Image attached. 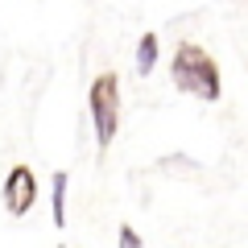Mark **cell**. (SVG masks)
<instances>
[{
    "label": "cell",
    "mask_w": 248,
    "mask_h": 248,
    "mask_svg": "<svg viewBox=\"0 0 248 248\" xmlns=\"http://www.w3.org/2000/svg\"><path fill=\"white\" fill-rule=\"evenodd\" d=\"M170 79H174L178 91H186V95H195V99H207V104H215V99L223 95V83H219V66H215V58L203 50V46H195V42H182V46L174 50Z\"/></svg>",
    "instance_id": "obj_1"
},
{
    "label": "cell",
    "mask_w": 248,
    "mask_h": 248,
    "mask_svg": "<svg viewBox=\"0 0 248 248\" xmlns=\"http://www.w3.org/2000/svg\"><path fill=\"white\" fill-rule=\"evenodd\" d=\"M91 124H95V145H99V157L108 153V145L116 141V124H120V79L112 71H104L95 83H91Z\"/></svg>",
    "instance_id": "obj_2"
},
{
    "label": "cell",
    "mask_w": 248,
    "mask_h": 248,
    "mask_svg": "<svg viewBox=\"0 0 248 248\" xmlns=\"http://www.w3.org/2000/svg\"><path fill=\"white\" fill-rule=\"evenodd\" d=\"M33 203H37V174L29 166H13L4 178V211L21 219V215H29Z\"/></svg>",
    "instance_id": "obj_3"
},
{
    "label": "cell",
    "mask_w": 248,
    "mask_h": 248,
    "mask_svg": "<svg viewBox=\"0 0 248 248\" xmlns=\"http://www.w3.org/2000/svg\"><path fill=\"white\" fill-rule=\"evenodd\" d=\"M66 186H71V174L58 170L50 178V211H54V228H66Z\"/></svg>",
    "instance_id": "obj_4"
},
{
    "label": "cell",
    "mask_w": 248,
    "mask_h": 248,
    "mask_svg": "<svg viewBox=\"0 0 248 248\" xmlns=\"http://www.w3.org/2000/svg\"><path fill=\"white\" fill-rule=\"evenodd\" d=\"M157 66V33H145L137 46V75H149Z\"/></svg>",
    "instance_id": "obj_5"
},
{
    "label": "cell",
    "mask_w": 248,
    "mask_h": 248,
    "mask_svg": "<svg viewBox=\"0 0 248 248\" xmlns=\"http://www.w3.org/2000/svg\"><path fill=\"white\" fill-rule=\"evenodd\" d=\"M120 248H141V236H137V228H128V223L120 228Z\"/></svg>",
    "instance_id": "obj_6"
},
{
    "label": "cell",
    "mask_w": 248,
    "mask_h": 248,
    "mask_svg": "<svg viewBox=\"0 0 248 248\" xmlns=\"http://www.w3.org/2000/svg\"><path fill=\"white\" fill-rule=\"evenodd\" d=\"M58 248H66V244H58Z\"/></svg>",
    "instance_id": "obj_7"
}]
</instances>
